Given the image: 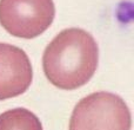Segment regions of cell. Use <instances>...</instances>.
I'll list each match as a JSON object with an SVG mask.
<instances>
[{"mask_svg": "<svg viewBox=\"0 0 134 130\" xmlns=\"http://www.w3.org/2000/svg\"><path fill=\"white\" fill-rule=\"evenodd\" d=\"M99 63V47L91 33L82 28H66L45 49L42 67L54 86L75 90L94 76Z\"/></svg>", "mask_w": 134, "mask_h": 130, "instance_id": "6da1fadb", "label": "cell"}, {"mask_svg": "<svg viewBox=\"0 0 134 130\" xmlns=\"http://www.w3.org/2000/svg\"><path fill=\"white\" fill-rule=\"evenodd\" d=\"M33 79L31 61L20 47L0 43V101L24 93Z\"/></svg>", "mask_w": 134, "mask_h": 130, "instance_id": "277c9868", "label": "cell"}, {"mask_svg": "<svg viewBox=\"0 0 134 130\" xmlns=\"http://www.w3.org/2000/svg\"><path fill=\"white\" fill-rule=\"evenodd\" d=\"M55 17L53 0H0V24L18 38L42 34Z\"/></svg>", "mask_w": 134, "mask_h": 130, "instance_id": "3957f363", "label": "cell"}, {"mask_svg": "<svg viewBox=\"0 0 134 130\" xmlns=\"http://www.w3.org/2000/svg\"><path fill=\"white\" fill-rule=\"evenodd\" d=\"M0 130H44L37 115L25 108H15L0 115Z\"/></svg>", "mask_w": 134, "mask_h": 130, "instance_id": "5b68a950", "label": "cell"}, {"mask_svg": "<svg viewBox=\"0 0 134 130\" xmlns=\"http://www.w3.org/2000/svg\"><path fill=\"white\" fill-rule=\"evenodd\" d=\"M132 115L118 95L98 91L83 97L75 105L69 130H131Z\"/></svg>", "mask_w": 134, "mask_h": 130, "instance_id": "7a4b0ae2", "label": "cell"}]
</instances>
